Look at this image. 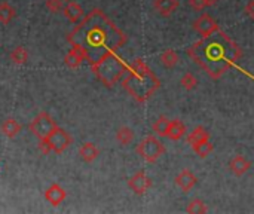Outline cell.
I'll return each instance as SVG.
<instances>
[{
	"mask_svg": "<svg viewBox=\"0 0 254 214\" xmlns=\"http://www.w3.org/2000/svg\"><path fill=\"white\" fill-rule=\"evenodd\" d=\"M67 40L91 66L104 55L118 52L128 37L101 9H92L67 34Z\"/></svg>",
	"mask_w": 254,
	"mask_h": 214,
	"instance_id": "1",
	"label": "cell"
},
{
	"mask_svg": "<svg viewBox=\"0 0 254 214\" xmlns=\"http://www.w3.org/2000/svg\"><path fill=\"white\" fill-rule=\"evenodd\" d=\"M188 55L211 77L219 79L243 57L241 48L220 28L188 49Z\"/></svg>",
	"mask_w": 254,
	"mask_h": 214,
	"instance_id": "2",
	"label": "cell"
},
{
	"mask_svg": "<svg viewBox=\"0 0 254 214\" xmlns=\"http://www.w3.org/2000/svg\"><path fill=\"white\" fill-rule=\"evenodd\" d=\"M122 88L137 103H146L161 86V80L153 70L140 58H135L127 70V76L121 82Z\"/></svg>",
	"mask_w": 254,
	"mask_h": 214,
	"instance_id": "3",
	"label": "cell"
},
{
	"mask_svg": "<svg viewBox=\"0 0 254 214\" xmlns=\"http://www.w3.org/2000/svg\"><path fill=\"white\" fill-rule=\"evenodd\" d=\"M91 69H92V73L95 74V77L104 86L112 88L127 73L128 64L125 61H122L116 55V52H110V54L104 55L103 58H100L97 63L91 64Z\"/></svg>",
	"mask_w": 254,
	"mask_h": 214,
	"instance_id": "4",
	"label": "cell"
},
{
	"mask_svg": "<svg viewBox=\"0 0 254 214\" xmlns=\"http://www.w3.org/2000/svg\"><path fill=\"white\" fill-rule=\"evenodd\" d=\"M135 152L141 156L143 161L153 164L165 153V146L155 136H147L137 144Z\"/></svg>",
	"mask_w": 254,
	"mask_h": 214,
	"instance_id": "5",
	"label": "cell"
},
{
	"mask_svg": "<svg viewBox=\"0 0 254 214\" xmlns=\"http://www.w3.org/2000/svg\"><path fill=\"white\" fill-rule=\"evenodd\" d=\"M57 128V122L48 112H40L31 122H30V131L39 139H48V136Z\"/></svg>",
	"mask_w": 254,
	"mask_h": 214,
	"instance_id": "6",
	"label": "cell"
},
{
	"mask_svg": "<svg viewBox=\"0 0 254 214\" xmlns=\"http://www.w3.org/2000/svg\"><path fill=\"white\" fill-rule=\"evenodd\" d=\"M46 142L49 143L51 152L63 153V152H65V150L71 146L73 139H71V136H70L64 128H60V127L57 125V128L48 136Z\"/></svg>",
	"mask_w": 254,
	"mask_h": 214,
	"instance_id": "7",
	"label": "cell"
},
{
	"mask_svg": "<svg viewBox=\"0 0 254 214\" xmlns=\"http://www.w3.org/2000/svg\"><path fill=\"white\" fill-rule=\"evenodd\" d=\"M128 186H129V189H131L135 195H144V194L152 188V180H150V177L141 170V171L135 173V174L128 180Z\"/></svg>",
	"mask_w": 254,
	"mask_h": 214,
	"instance_id": "8",
	"label": "cell"
},
{
	"mask_svg": "<svg viewBox=\"0 0 254 214\" xmlns=\"http://www.w3.org/2000/svg\"><path fill=\"white\" fill-rule=\"evenodd\" d=\"M193 30H196L204 37V36H208V34L214 33L216 30H219V24L216 22V19L210 13H202L193 22Z\"/></svg>",
	"mask_w": 254,
	"mask_h": 214,
	"instance_id": "9",
	"label": "cell"
},
{
	"mask_svg": "<svg viewBox=\"0 0 254 214\" xmlns=\"http://www.w3.org/2000/svg\"><path fill=\"white\" fill-rule=\"evenodd\" d=\"M45 200L52 204L54 207H58L64 203V200L67 198V192L64 191V188H61L58 183H52L46 191H45Z\"/></svg>",
	"mask_w": 254,
	"mask_h": 214,
	"instance_id": "10",
	"label": "cell"
},
{
	"mask_svg": "<svg viewBox=\"0 0 254 214\" xmlns=\"http://www.w3.org/2000/svg\"><path fill=\"white\" fill-rule=\"evenodd\" d=\"M198 183V177L190 171V170H183L177 174L176 177V185L183 191V192H190L195 185Z\"/></svg>",
	"mask_w": 254,
	"mask_h": 214,
	"instance_id": "11",
	"label": "cell"
},
{
	"mask_svg": "<svg viewBox=\"0 0 254 214\" xmlns=\"http://www.w3.org/2000/svg\"><path fill=\"white\" fill-rule=\"evenodd\" d=\"M63 13H64V16H65L71 24H77V22L83 18V15H85L82 6H80L77 1H68V3L63 7Z\"/></svg>",
	"mask_w": 254,
	"mask_h": 214,
	"instance_id": "12",
	"label": "cell"
},
{
	"mask_svg": "<svg viewBox=\"0 0 254 214\" xmlns=\"http://www.w3.org/2000/svg\"><path fill=\"white\" fill-rule=\"evenodd\" d=\"M250 168H252V162H250L249 159H246L244 156H241V155L234 156V158L231 159V162H229V170H231L235 176H238V177L244 176Z\"/></svg>",
	"mask_w": 254,
	"mask_h": 214,
	"instance_id": "13",
	"label": "cell"
},
{
	"mask_svg": "<svg viewBox=\"0 0 254 214\" xmlns=\"http://www.w3.org/2000/svg\"><path fill=\"white\" fill-rule=\"evenodd\" d=\"M79 156L82 158L83 162L91 164V162H94L100 156V149L94 143H89V142L88 143H83L79 147Z\"/></svg>",
	"mask_w": 254,
	"mask_h": 214,
	"instance_id": "14",
	"label": "cell"
},
{
	"mask_svg": "<svg viewBox=\"0 0 254 214\" xmlns=\"http://www.w3.org/2000/svg\"><path fill=\"white\" fill-rule=\"evenodd\" d=\"M155 10L161 16H170L179 7V0H155L153 1Z\"/></svg>",
	"mask_w": 254,
	"mask_h": 214,
	"instance_id": "15",
	"label": "cell"
},
{
	"mask_svg": "<svg viewBox=\"0 0 254 214\" xmlns=\"http://www.w3.org/2000/svg\"><path fill=\"white\" fill-rule=\"evenodd\" d=\"M185 134H186V125L182 121L174 119V121L168 122V128H167L165 137H168L170 140H180Z\"/></svg>",
	"mask_w": 254,
	"mask_h": 214,
	"instance_id": "16",
	"label": "cell"
},
{
	"mask_svg": "<svg viewBox=\"0 0 254 214\" xmlns=\"http://www.w3.org/2000/svg\"><path fill=\"white\" fill-rule=\"evenodd\" d=\"M0 130H1V134H3L4 137H7V139H13V137H16V136L21 133L22 127H21V124H19L18 121H15V119L9 118V119H6V121L1 124Z\"/></svg>",
	"mask_w": 254,
	"mask_h": 214,
	"instance_id": "17",
	"label": "cell"
},
{
	"mask_svg": "<svg viewBox=\"0 0 254 214\" xmlns=\"http://www.w3.org/2000/svg\"><path fill=\"white\" fill-rule=\"evenodd\" d=\"M82 63H85V58H83L82 52L74 48H71L64 57V64L70 69H77L82 66Z\"/></svg>",
	"mask_w": 254,
	"mask_h": 214,
	"instance_id": "18",
	"label": "cell"
},
{
	"mask_svg": "<svg viewBox=\"0 0 254 214\" xmlns=\"http://www.w3.org/2000/svg\"><path fill=\"white\" fill-rule=\"evenodd\" d=\"M16 16L15 7L9 1H0V22L7 25L12 22V19Z\"/></svg>",
	"mask_w": 254,
	"mask_h": 214,
	"instance_id": "19",
	"label": "cell"
},
{
	"mask_svg": "<svg viewBox=\"0 0 254 214\" xmlns=\"http://www.w3.org/2000/svg\"><path fill=\"white\" fill-rule=\"evenodd\" d=\"M202 140H210V133L207 131V128H204L202 125H199V127H196V128L189 134L188 143H189L190 146H193V144H196V143H199V142H202Z\"/></svg>",
	"mask_w": 254,
	"mask_h": 214,
	"instance_id": "20",
	"label": "cell"
},
{
	"mask_svg": "<svg viewBox=\"0 0 254 214\" xmlns=\"http://www.w3.org/2000/svg\"><path fill=\"white\" fill-rule=\"evenodd\" d=\"M159 60H161V63H162L165 67L171 69V67H176V66H177V63H179V54H177L174 49H165V51L161 54Z\"/></svg>",
	"mask_w": 254,
	"mask_h": 214,
	"instance_id": "21",
	"label": "cell"
},
{
	"mask_svg": "<svg viewBox=\"0 0 254 214\" xmlns=\"http://www.w3.org/2000/svg\"><path fill=\"white\" fill-rule=\"evenodd\" d=\"M116 140L121 146H128L134 140V131L129 127H121L116 133Z\"/></svg>",
	"mask_w": 254,
	"mask_h": 214,
	"instance_id": "22",
	"label": "cell"
},
{
	"mask_svg": "<svg viewBox=\"0 0 254 214\" xmlns=\"http://www.w3.org/2000/svg\"><path fill=\"white\" fill-rule=\"evenodd\" d=\"M192 149H193V152H195L199 158H207V156L213 152L214 146L210 143V140H202V142L193 144Z\"/></svg>",
	"mask_w": 254,
	"mask_h": 214,
	"instance_id": "23",
	"label": "cell"
},
{
	"mask_svg": "<svg viewBox=\"0 0 254 214\" xmlns=\"http://www.w3.org/2000/svg\"><path fill=\"white\" fill-rule=\"evenodd\" d=\"M27 60H28V52L24 46H16L10 52V61L13 64H25Z\"/></svg>",
	"mask_w": 254,
	"mask_h": 214,
	"instance_id": "24",
	"label": "cell"
},
{
	"mask_svg": "<svg viewBox=\"0 0 254 214\" xmlns=\"http://www.w3.org/2000/svg\"><path fill=\"white\" fill-rule=\"evenodd\" d=\"M186 212L189 214H205L208 212L205 203L202 200H192L188 207H186Z\"/></svg>",
	"mask_w": 254,
	"mask_h": 214,
	"instance_id": "25",
	"label": "cell"
},
{
	"mask_svg": "<svg viewBox=\"0 0 254 214\" xmlns=\"http://www.w3.org/2000/svg\"><path fill=\"white\" fill-rule=\"evenodd\" d=\"M168 119L162 115V116H159L156 121H155V124L152 125V130H153V133L155 134H158L159 137H165V134H167V128H168Z\"/></svg>",
	"mask_w": 254,
	"mask_h": 214,
	"instance_id": "26",
	"label": "cell"
},
{
	"mask_svg": "<svg viewBox=\"0 0 254 214\" xmlns=\"http://www.w3.org/2000/svg\"><path fill=\"white\" fill-rule=\"evenodd\" d=\"M180 83H182V86H183L186 91H192V89H195V88H196V85H198V79H196L190 71H188V73H185V74H183V77L180 79Z\"/></svg>",
	"mask_w": 254,
	"mask_h": 214,
	"instance_id": "27",
	"label": "cell"
},
{
	"mask_svg": "<svg viewBox=\"0 0 254 214\" xmlns=\"http://www.w3.org/2000/svg\"><path fill=\"white\" fill-rule=\"evenodd\" d=\"M64 7V3L63 0H46V9L52 13H58L61 12Z\"/></svg>",
	"mask_w": 254,
	"mask_h": 214,
	"instance_id": "28",
	"label": "cell"
},
{
	"mask_svg": "<svg viewBox=\"0 0 254 214\" xmlns=\"http://www.w3.org/2000/svg\"><path fill=\"white\" fill-rule=\"evenodd\" d=\"M189 4H190V7L193 10H198V12L199 10H204L205 7H208L205 0H189Z\"/></svg>",
	"mask_w": 254,
	"mask_h": 214,
	"instance_id": "29",
	"label": "cell"
},
{
	"mask_svg": "<svg viewBox=\"0 0 254 214\" xmlns=\"http://www.w3.org/2000/svg\"><path fill=\"white\" fill-rule=\"evenodd\" d=\"M39 150L43 153V155H49L51 153V147H49V143L46 142V139H42L39 140V144H37Z\"/></svg>",
	"mask_w": 254,
	"mask_h": 214,
	"instance_id": "30",
	"label": "cell"
},
{
	"mask_svg": "<svg viewBox=\"0 0 254 214\" xmlns=\"http://www.w3.org/2000/svg\"><path fill=\"white\" fill-rule=\"evenodd\" d=\"M253 6H254L253 0H250V1H249V4L246 6V12L249 13V16H250V18H253V16H254V15H253Z\"/></svg>",
	"mask_w": 254,
	"mask_h": 214,
	"instance_id": "31",
	"label": "cell"
},
{
	"mask_svg": "<svg viewBox=\"0 0 254 214\" xmlns=\"http://www.w3.org/2000/svg\"><path fill=\"white\" fill-rule=\"evenodd\" d=\"M207 1V6H214L219 0H205Z\"/></svg>",
	"mask_w": 254,
	"mask_h": 214,
	"instance_id": "32",
	"label": "cell"
}]
</instances>
